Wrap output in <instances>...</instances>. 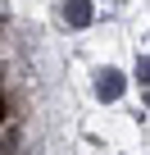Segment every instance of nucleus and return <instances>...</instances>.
Returning a JSON list of instances; mask_svg holds the SVG:
<instances>
[{
    "instance_id": "nucleus-2",
    "label": "nucleus",
    "mask_w": 150,
    "mask_h": 155,
    "mask_svg": "<svg viewBox=\"0 0 150 155\" xmlns=\"http://www.w3.org/2000/svg\"><path fill=\"white\" fill-rule=\"evenodd\" d=\"M64 18L73 28H87L91 23V0H64Z\"/></svg>"
},
{
    "instance_id": "nucleus-1",
    "label": "nucleus",
    "mask_w": 150,
    "mask_h": 155,
    "mask_svg": "<svg viewBox=\"0 0 150 155\" xmlns=\"http://www.w3.org/2000/svg\"><path fill=\"white\" fill-rule=\"evenodd\" d=\"M96 96H100V101H118V96H123V73H118V68H105V73H100Z\"/></svg>"
}]
</instances>
